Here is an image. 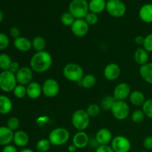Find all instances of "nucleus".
<instances>
[{"mask_svg": "<svg viewBox=\"0 0 152 152\" xmlns=\"http://www.w3.org/2000/svg\"><path fill=\"white\" fill-rule=\"evenodd\" d=\"M140 74L146 83L152 85V62L141 65L140 68Z\"/></svg>", "mask_w": 152, "mask_h": 152, "instance_id": "nucleus-25", "label": "nucleus"}, {"mask_svg": "<svg viewBox=\"0 0 152 152\" xmlns=\"http://www.w3.org/2000/svg\"><path fill=\"white\" fill-rule=\"evenodd\" d=\"M115 99H114V97L112 96H105L102 99V100L101 101L100 103V108H102V109L105 110V111H109L111 109L113 106V104H114Z\"/></svg>", "mask_w": 152, "mask_h": 152, "instance_id": "nucleus-34", "label": "nucleus"}, {"mask_svg": "<svg viewBox=\"0 0 152 152\" xmlns=\"http://www.w3.org/2000/svg\"><path fill=\"white\" fill-rule=\"evenodd\" d=\"M17 86L16 75L10 71H2L0 73V89L5 93L13 91Z\"/></svg>", "mask_w": 152, "mask_h": 152, "instance_id": "nucleus-6", "label": "nucleus"}, {"mask_svg": "<svg viewBox=\"0 0 152 152\" xmlns=\"http://www.w3.org/2000/svg\"><path fill=\"white\" fill-rule=\"evenodd\" d=\"M27 96L31 99H37L42 94V86L37 82H31L27 86Z\"/></svg>", "mask_w": 152, "mask_h": 152, "instance_id": "nucleus-17", "label": "nucleus"}, {"mask_svg": "<svg viewBox=\"0 0 152 152\" xmlns=\"http://www.w3.org/2000/svg\"><path fill=\"white\" fill-rule=\"evenodd\" d=\"M129 99L132 105L135 106H142L145 102V97L143 94L140 91H134L132 92L129 96Z\"/></svg>", "mask_w": 152, "mask_h": 152, "instance_id": "nucleus-26", "label": "nucleus"}, {"mask_svg": "<svg viewBox=\"0 0 152 152\" xmlns=\"http://www.w3.org/2000/svg\"><path fill=\"white\" fill-rule=\"evenodd\" d=\"M13 45L15 48L22 52H27L32 48V43L28 38L24 37H19L15 39L13 41Z\"/></svg>", "mask_w": 152, "mask_h": 152, "instance_id": "nucleus-20", "label": "nucleus"}, {"mask_svg": "<svg viewBox=\"0 0 152 152\" xmlns=\"http://www.w3.org/2000/svg\"><path fill=\"white\" fill-rule=\"evenodd\" d=\"M75 19L74 16L69 12H65L61 16V22L65 26H71Z\"/></svg>", "mask_w": 152, "mask_h": 152, "instance_id": "nucleus-33", "label": "nucleus"}, {"mask_svg": "<svg viewBox=\"0 0 152 152\" xmlns=\"http://www.w3.org/2000/svg\"><path fill=\"white\" fill-rule=\"evenodd\" d=\"M1 152H18L17 149H16V147L14 145H7L3 147L2 150H1Z\"/></svg>", "mask_w": 152, "mask_h": 152, "instance_id": "nucleus-45", "label": "nucleus"}, {"mask_svg": "<svg viewBox=\"0 0 152 152\" xmlns=\"http://www.w3.org/2000/svg\"><path fill=\"white\" fill-rule=\"evenodd\" d=\"M148 58H149L148 52L146 51L144 48H140L135 50L134 54V59L138 65H143L148 63Z\"/></svg>", "mask_w": 152, "mask_h": 152, "instance_id": "nucleus-24", "label": "nucleus"}, {"mask_svg": "<svg viewBox=\"0 0 152 152\" xmlns=\"http://www.w3.org/2000/svg\"><path fill=\"white\" fill-rule=\"evenodd\" d=\"M63 75L65 79L74 83H80L84 77L83 69L77 63H68L64 67Z\"/></svg>", "mask_w": 152, "mask_h": 152, "instance_id": "nucleus-3", "label": "nucleus"}, {"mask_svg": "<svg viewBox=\"0 0 152 152\" xmlns=\"http://www.w3.org/2000/svg\"><path fill=\"white\" fill-rule=\"evenodd\" d=\"M53 63L52 56L49 52L42 50L34 53L30 61V67L36 73H44L50 69Z\"/></svg>", "mask_w": 152, "mask_h": 152, "instance_id": "nucleus-1", "label": "nucleus"}, {"mask_svg": "<svg viewBox=\"0 0 152 152\" xmlns=\"http://www.w3.org/2000/svg\"><path fill=\"white\" fill-rule=\"evenodd\" d=\"M68 12L76 19H84L89 12L88 1L87 0H72L68 5Z\"/></svg>", "mask_w": 152, "mask_h": 152, "instance_id": "nucleus-2", "label": "nucleus"}, {"mask_svg": "<svg viewBox=\"0 0 152 152\" xmlns=\"http://www.w3.org/2000/svg\"><path fill=\"white\" fill-rule=\"evenodd\" d=\"M103 74L105 78L109 81L117 80L120 74V66L116 63L108 64L104 69Z\"/></svg>", "mask_w": 152, "mask_h": 152, "instance_id": "nucleus-15", "label": "nucleus"}, {"mask_svg": "<svg viewBox=\"0 0 152 152\" xmlns=\"http://www.w3.org/2000/svg\"><path fill=\"white\" fill-rule=\"evenodd\" d=\"M86 111L90 117H96L100 113V106L96 103L91 104L87 107Z\"/></svg>", "mask_w": 152, "mask_h": 152, "instance_id": "nucleus-31", "label": "nucleus"}, {"mask_svg": "<svg viewBox=\"0 0 152 152\" xmlns=\"http://www.w3.org/2000/svg\"><path fill=\"white\" fill-rule=\"evenodd\" d=\"M77 147L75 146V145H74V144H72V145H69L68 148V151L69 152H75L77 151Z\"/></svg>", "mask_w": 152, "mask_h": 152, "instance_id": "nucleus-47", "label": "nucleus"}, {"mask_svg": "<svg viewBox=\"0 0 152 152\" xmlns=\"http://www.w3.org/2000/svg\"><path fill=\"white\" fill-rule=\"evenodd\" d=\"M50 141L48 139H41L37 142V150L39 152H47L50 148Z\"/></svg>", "mask_w": 152, "mask_h": 152, "instance_id": "nucleus-30", "label": "nucleus"}, {"mask_svg": "<svg viewBox=\"0 0 152 152\" xmlns=\"http://www.w3.org/2000/svg\"><path fill=\"white\" fill-rule=\"evenodd\" d=\"M84 19L89 25H94L97 23L98 20H99V18H98L97 14L89 11L87 13V15L85 16Z\"/></svg>", "mask_w": 152, "mask_h": 152, "instance_id": "nucleus-38", "label": "nucleus"}, {"mask_svg": "<svg viewBox=\"0 0 152 152\" xmlns=\"http://www.w3.org/2000/svg\"><path fill=\"white\" fill-rule=\"evenodd\" d=\"M143 146L145 149H152V136H148L143 140Z\"/></svg>", "mask_w": 152, "mask_h": 152, "instance_id": "nucleus-42", "label": "nucleus"}, {"mask_svg": "<svg viewBox=\"0 0 152 152\" xmlns=\"http://www.w3.org/2000/svg\"><path fill=\"white\" fill-rule=\"evenodd\" d=\"M71 28L74 35L78 37H85L89 31V25L84 19H75Z\"/></svg>", "mask_w": 152, "mask_h": 152, "instance_id": "nucleus-12", "label": "nucleus"}, {"mask_svg": "<svg viewBox=\"0 0 152 152\" xmlns=\"http://www.w3.org/2000/svg\"><path fill=\"white\" fill-rule=\"evenodd\" d=\"M14 132L7 126H0V145L5 146L13 142Z\"/></svg>", "mask_w": 152, "mask_h": 152, "instance_id": "nucleus-16", "label": "nucleus"}, {"mask_svg": "<svg viewBox=\"0 0 152 152\" xmlns=\"http://www.w3.org/2000/svg\"><path fill=\"white\" fill-rule=\"evenodd\" d=\"M19 124H20V122L19 120L16 117H12L8 119L7 122V127L9 128L10 130H12L13 132H16L17 131V129H19Z\"/></svg>", "mask_w": 152, "mask_h": 152, "instance_id": "nucleus-37", "label": "nucleus"}, {"mask_svg": "<svg viewBox=\"0 0 152 152\" xmlns=\"http://www.w3.org/2000/svg\"><path fill=\"white\" fill-rule=\"evenodd\" d=\"M139 16L142 22L152 23V4H145L140 7Z\"/></svg>", "mask_w": 152, "mask_h": 152, "instance_id": "nucleus-21", "label": "nucleus"}, {"mask_svg": "<svg viewBox=\"0 0 152 152\" xmlns=\"http://www.w3.org/2000/svg\"><path fill=\"white\" fill-rule=\"evenodd\" d=\"M37 152H39V151H37Z\"/></svg>", "mask_w": 152, "mask_h": 152, "instance_id": "nucleus-52", "label": "nucleus"}, {"mask_svg": "<svg viewBox=\"0 0 152 152\" xmlns=\"http://www.w3.org/2000/svg\"><path fill=\"white\" fill-rule=\"evenodd\" d=\"M13 93L16 98H18V99H22L25 96H27V88L25 87V86L18 84L15 87V88L13 89Z\"/></svg>", "mask_w": 152, "mask_h": 152, "instance_id": "nucleus-32", "label": "nucleus"}, {"mask_svg": "<svg viewBox=\"0 0 152 152\" xmlns=\"http://www.w3.org/2000/svg\"><path fill=\"white\" fill-rule=\"evenodd\" d=\"M10 44V39L7 35L4 33H0V50L7 48Z\"/></svg>", "mask_w": 152, "mask_h": 152, "instance_id": "nucleus-39", "label": "nucleus"}, {"mask_svg": "<svg viewBox=\"0 0 152 152\" xmlns=\"http://www.w3.org/2000/svg\"><path fill=\"white\" fill-rule=\"evenodd\" d=\"M142 110L145 114V117L152 119V99L145 100L142 106Z\"/></svg>", "mask_w": 152, "mask_h": 152, "instance_id": "nucleus-36", "label": "nucleus"}, {"mask_svg": "<svg viewBox=\"0 0 152 152\" xmlns=\"http://www.w3.org/2000/svg\"><path fill=\"white\" fill-rule=\"evenodd\" d=\"M31 43H32V48L37 52L42 51L46 47L45 39L42 37H40V36L34 37Z\"/></svg>", "mask_w": 152, "mask_h": 152, "instance_id": "nucleus-28", "label": "nucleus"}, {"mask_svg": "<svg viewBox=\"0 0 152 152\" xmlns=\"http://www.w3.org/2000/svg\"><path fill=\"white\" fill-rule=\"evenodd\" d=\"M16 78L17 83L23 86H28L29 83L32 82L33 79V71L29 67L24 66L20 68L16 74Z\"/></svg>", "mask_w": 152, "mask_h": 152, "instance_id": "nucleus-11", "label": "nucleus"}, {"mask_svg": "<svg viewBox=\"0 0 152 152\" xmlns=\"http://www.w3.org/2000/svg\"><path fill=\"white\" fill-rule=\"evenodd\" d=\"M105 0H90L88 2L89 11L96 14L102 13L106 8Z\"/></svg>", "mask_w": 152, "mask_h": 152, "instance_id": "nucleus-22", "label": "nucleus"}, {"mask_svg": "<svg viewBox=\"0 0 152 152\" xmlns=\"http://www.w3.org/2000/svg\"><path fill=\"white\" fill-rule=\"evenodd\" d=\"M134 42L137 45H143L144 42V37H142V36H137V37H135Z\"/></svg>", "mask_w": 152, "mask_h": 152, "instance_id": "nucleus-46", "label": "nucleus"}, {"mask_svg": "<svg viewBox=\"0 0 152 152\" xmlns=\"http://www.w3.org/2000/svg\"><path fill=\"white\" fill-rule=\"evenodd\" d=\"M105 9L108 14L115 18L122 17L126 13V6L122 0H108Z\"/></svg>", "mask_w": 152, "mask_h": 152, "instance_id": "nucleus-7", "label": "nucleus"}, {"mask_svg": "<svg viewBox=\"0 0 152 152\" xmlns=\"http://www.w3.org/2000/svg\"><path fill=\"white\" fill-rule=\"evenodd\" d=\"M95 140L99 145H108L112 140V134L109 129L102 128L97 131L95 136Z\"/></svg>", "mask_w": 152, "mask_h": 152, "instance_id": "nucleus-14", "label": "nucleus"}, {"mask_svg": "<svg viewBox=\"0 0 152 152\" xmlns=\"http://www.w3.org/2000/svg\"><path fill=\"white\" fill-rule=\"evenodd\" d=\"M112 115L116 120H124L129 117L130 108L127 102L123 100H115L111 109Z\"/></svg>", "mask_w": 152, "mask_h": 152, "instance_id": "nucleus-8", "label": "nucleus"}, {"mask_svg": "<svg viewBox=\"0 0 152 152\" xmlns=\"http://www.w3.org/2000/svg\"><path fill=\"white\" fill-rule=\"evenodd\" d=\"M143 48L146 51L152 52V34H148L144 38Z\"/></svg>", "mask_w": 152, "mask_h": 152, "instance_id": "nucleus-40", "label": "nucleus"}, {"mask_svg": "<svg viewBox=\"0 0 152 152\" xmlns=\"http://www.w3.org/2000/svg\"><path fill=\"white\" fill-rule=\"evenodd\" d=\"M20 69V66H19V64L18 62H12L10 64V67H9L8 71H10V72L13 73L14 74H16L17 73V71Z\"/></svg>", "mask_w": 152, "mask_h": 152, "instance_id": "nucleus-44", "label": "nucleus"}, {"mask_svg": "<svg viewBox=\"0 0 152 152\" xmlns=\"http://www.w3.org/2000/svg\"><path fill=\"white\" fill-rule=\"evenodd\" d=\"M19 152H34L32 149H30V148H24V149L21 150Z\"/></svg>", "mask_w": 152, "mask_h": 152, "instance_id": "nucleus-48", "label": "nucleus"}, {"mask_svg": "<svg viewBox=\"0 0 152 152\" xmlns=\"http://www.w3.org/2000/svg\"><path fill=\"white\" fill-rule=\"evenodd\" d=\"M20 30H19V28H18V27L16 26H13L10 28V35L13 38L16 39L18 38V37H20Z\"/></svg>", "mask_w": 152, "mask_h": 152, "instance_id": "nucleus-41", "label": "nucleus"}, {"mask_svg": "<svg viewBox=\"0 0 152 152\" xmlns=\"http://www.w3.org/2000/svg\"><path fill=\"white\" fill-rule=\"evenodd\" d=\"M145 117V115L142 110H135L132 114V120L134 123L140 124L142 122H143Z\"/></svg>", "mask_w": 152, "mask_h": 152, "instance_id": "nucleus-35", "label": "nucleus"}, {"mask_svg": "<svg viewBox=\"0 0 152 152\" xmlns=\"http://www.w3.org/2000/svg\"><path fill=\"white\" fill-rule=\"evenodd\" d=\"M42 88V94L44 96L48 98L56 96L59 94L60 89L59 83L56 80L52 78L45 80Z\"/></svg>", "mask_w": 152, "mask_h": 152, "instance_id": "nucleus-9", "label": "nucleus"}, {"mask_svg": "<svg viewBox=\"0 0 152 152\" xmlns=\"http://www.w3.org/2000/svg\"><path fill=\"white\" fill-rule=\"evenodd\" d=\"M70 133L65 128H56L50 132L48 135V140L50 144L54 146H60L68 141Z\"/></svg>", "mask_w": 152, "mask_h": 152, "instance_id": "nucleus-5", "label": "nucleus"}, {"mask_svg": "<svg viewBox=\"0 0 152 152\" xmlns=\"http://www.w3.org/2000/svg\"><path fill=\"white\" fill-rule=\"evenodd\" d=\"M13 62L11 57L7 53H0V69L7 71L10 64Z\"/></svg>", "mask_w": 152, "mask_h": 152, "instance_id": "nucleus-29", "label": "nucleus"}, {"mask_svg": "<svg viewBox=\"0 0 152 152\" xmlns=\"http://www.w3.org/2000/svg\"><path fill=\"white\" fill-rule=\"evenodd\" d=\"M89 142L88 135L85 132H78L73 137V144L77 148H83L88 145Z\"/></svg>", "mask_w": 152, "mask_h": 152, "instance_id": "nucleus-19", "label": "nucleus"}, {"mask_svg": "<svg viewBox=\"0 0 152 152\" xmlns=\"http://www.w3.org/2000/svg\"><path fill=\"white\" fill-rule=\"evenodd\" d=\"M96 77H95V76L94 75V74H89L84 76V77H83V79H82L81 81L79 83H80L82 87H83L84 88L88 89L94 87V85L96 84Z\"/></svg>", "mask_w": 152, "mask_h": 152, "instance_id": "nucleus-27", "label": "nucleus"}, {"mask_svg": "<svg viewBox=\"0 0 152 152\" xmlns=\"http://www.w3.org/2000/svg\"><path fill=\"white\" fill-rule=\"evenodd\" d=\"M71 123L73 126L79 132L86 130L90 123V117L86 110L79 109L74 111L71 117Z\"/></svg>", "mask_w": 152, "mask_h": 152, "instance_id": "nucleus-4", "label": "nucleus"}, {"mask_svg": "<svg viewBox=\"0 0 152 152\" xmlns=\"http://www.w3.org/2000/svg\"><path fill=\"white\" fill-rule=\"evenodd\" d=\"M13 142L16 146L25 147L29 142V136L24 131L17 130L14 132Z\"/></svg>", "mask_w": 152, "mask_h": 152, "instance_id": "nucleus-18", "label": "nucleus"}, {"mask_svg": "<svg viewBox=\"0 0 152 152\" xmlns=\"http://www.w3.org/2000/svg\"><path fill=\"white\" fill-rule=\"evenodd\" d=\"M105 1H108V0H105Z\"/></svg>", "mask_w": 152, "mask_h": 152, "instance_id": "nucleus-51", "label": "nucleus"}, {"mask_svg": "<svg viewBox=\"0 0 152 152\" xmlns=\"http://www.w3.org/2000/svg\"><path fill=\"white\" fill-rule=\"evenodd\" d=\"M13 103L10 98L6 95H0V114L6 115L11 111Z\"/></svg>", "mask_w": 152, "mask_h": 152, "instance_id": "nucleus-23", "label": "nucleus"}, {"mask_svg": "<svg viewBox=\"0 0 152 152\" xmlns=\"http://www.w3.org/2000/svg\"><path fill=\"white\" fill-rule=\"evenodd\" d=\"M3 18H4V16H3V13L1 10H0V23L2 22Z\"/></svg>", "mask_w": 152, "mask_h": 152, "instance_id": "nucleus-49", "label": "nucleus"}, {"mask_svg": "<svg viewBox=\"0 0 152 152\" xmlns=\"http://www.w3.org/2000/svg\"><path fill=\"white\" fill-rule=\"evenodd\" d=\"M95 152H114V150L112 149L111 146L108 145H99L96 148Z\"/></svg>", "mask_w": 152, "mask_h": 152, "instance_id": "nucleus-43", "label": "nucleus"}, {"mask_svg": "<svg viewBox=\"0 0 152 152\" xmlns=\"http://www.w3.org/2000/svg\"><path fill=\"white\" fill-rule=\"evenodd\" d=\"M131 88L129 84L122 83L117 85L114 90L113 97L115 100H123L129 97L131 94Z\"/></svg>", "mask_w": 152, "mask_h": 152, "instance_id": "nucleus-13", "label": "nucleus"}, {"mask_svg": "<svg viewBox=\"0 0 152 152\" xmlns=\"http://www.w3.org/2000/svg\"><path fill=\"white\" fill-rule=\"evenodd\" d=\"M140 152H147V151H140Z\"/></svg>", "mask_w": 152, "mask_h": 152, "instance_id": "nucleus-50", "label": "nucleus"}, {"mask_svg": "<svg viewBox=\"0 0 152 152\" xmlns=\"http://www.w3.org/2000/svg\"><path fill=\"white\" fill-rule=\"evenodd\" d=\"M111 147L114 152H129L132 144L127 137L122 135L113 138L111 142Z\"/></svg>", "mask_w": 152, "mask_h": 152, "instance_id": "nucleus-10", "label": "nucleus"}]
</instances>
